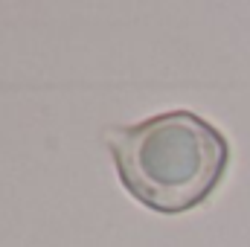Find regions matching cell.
<instances>
[{
  "instance_id": "6da1fadb",
  "label": "cell",
  "mask_w": 250,
  "mask_h": 247,
  "mask_svg": "<svg viewBox=\"0 0 250 247\" xmlns=\"http://www.w3.org/2000/svg\"><path fill=\"white\" fill-rule=\"evenodd\" d=\"M125 192L163 215L201 206L230 166L227 137L187 108L105 131Z\"/></svg>"
}]
</instances>
